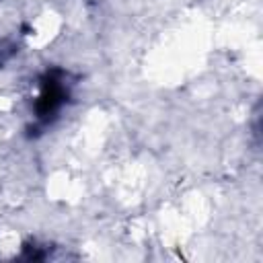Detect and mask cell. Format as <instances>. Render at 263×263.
<instances>
[{"instance_id": "6da1fadb", "label": "cell", "mask_w": 263, "mask_h": 263, "mask_svg": "<svg viewBox=\"0 0 263 263\" xmlns=\"http://www.w3.org/2000/svg\"><path fill=\"white\" fill-rule=\"evenodd\" d=\"M70 92H72V82L68 80V72H64L62 68H51L39 78V95L33 105L35 132L45 129L58 119L60 111L70 99Z\"/></svg>"}, {"instance_id": "7a4b0ae2", "label": "cell", "mask_w": 263, "mask_h": 263, "mask_svg": "<svg viewBox=\"0 0 263 263\" xmlns=\"http://www.w3.org/2000/svg\"><path fill=\"white\" fill-rule=\"evenodd\" d=\"M14 51H16V49H14V45H12L10 41H6V39H4V41H0V66H2V64H4V62H6Z\"/></svg>"}]
</instances>
